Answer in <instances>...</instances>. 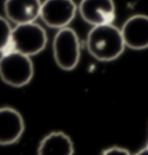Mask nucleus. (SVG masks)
<instances>
[{
    "label": "nucleus",
    "instance_id": "1",
    "mask_svg": "<svg viewBox=\"0 0 148 155\" xmlns=\"http://www.w3.org/2000/svg\"><path fill=\"white\" fill-rule=\"evenodd\" d=\"M122 30L112 23L95 26L87 35V49L98 61H112L125 50Z\"/></svg>",
    "mask_w": 148,
    "mask_h": 155
},
{
    "label": "nucleus",
    "instance_id": "2",
    "mask_svg": "<svg viewBox=\"0 0 148 155\" xmlns=\"http://www.w3.org/2000/svg\"><path fill=\"white\" fill-rule=\"evenodd\" d=\"M34 77V64L31 58L21 52L7 50L0 57V79L2 82L21 88L31 81Z\"/></svg>",
    "mask_w": 148,
    "mask_h": 155
},
{
    "label": "nucleus",
    "instance_id": "3",
    "mask_svg": "<svg viewBox=\"0 0 148 155\" xmlns=\"http://www.w3.org/2000/svg\"><path fill=\"white\" fill-rule=\"evenodd\" d=\"M53 58L63 71H72L77 66L81 56L80 38L74 29L65 27L58 29L52 42Z\"/></svg>",
    "mask_w": 148,
    "mask_h": 155
},
{
    "label": "nucleus",
    "instance_id": "4",
    "mask_svg": "<svg viewBox=\"0 0 148 155\" xmlns=\"http://www.w3.org/2000/svg\"><path fill=\"white\" fill-rule=\"evenodd\" d=\"M46 44L48 35L44 28L36 22H29L15 25L12 31L9 50L32 57L43 51Z\"/></svg>",
    "mask_w": 148,
    "mask_h": 155
},
{
    "label": "nucleus",
    "instance_id": "5",
    "mask_svg": "<svg viewBox=\"0 0 148 155\" xmlns=\"http://www.w3.org/2000/svg\"><path fill=\"white\" fill-rule=\"evenodd\" d=\"M77 6L74 0H44L41 8V19L53 29H61L74 20Z\"/></svg>",
    "mask_w": 148,
    "mask_h": 155
},
{
    "label": "nucleus",
    "instance_id": "6",
    "mask_svg": "<svg viewBox=\"0 0 148 155\" xmlns=\"http://www.w3.org/2000/svg\"><path fill=\"white\" fill-rule=\"evenodd\" d=\"M77 12L84 21L93 27L112 23L116 18L113 0H81Z\"/></svg>",
    "mask_w": 148,
    "mask_h": 155
},
{
    "label": "nucleus",
    "instance_id": "7",
    "mask_svg": "<svg viewBox=\"0 0 148 155\" xmlns=\"http://www.w3.org/2000/svg\"><path fill=\"white\" fill-rule=\"evenodd\" d=\"M122 35L125 45L132 50H145L148 48V16L133 15L124 22Z\"/></svg>",
    "mask_w": 148,
    "mask_h": 155
},
{
    "label": "nucleus",
    "instance_id": "8",
    "mask_svg": "<svg viewBox=\"0 0 148 155\" xmlns=\"http://www.w3.org/2000/svg\"><path fill=\"white\" fill-rule=\"evenodd\" d=\"M25 132V120L18 110L0 108V146H9L19 141Z\"/></svg>",
    "mask_w": 148,
    "mask_h": 155
},
{
    "label": "nucleus",
    "instance_id": "9",
    "mask_svg": "<svg viewBox=\"0 0 148 155\" xmlns=\"http://www.w3.org/2000/svg\"><path fill=\"white\" fill-rule=\"evenodd\" d=\"M41 0H6L4 11L6 18L14 25L35 22L41 16Z\"/></svg>",
    "mask_w": 148,
    "mask_h": 155
},
{
    "label": "nucleus",
    "instance_id": "10",
    "mask_svg": "<svg viewBox=\"0 0 148 155\" xmlns=\"http://www.w3.org/2000/svg\"><path fill=\"white\" fill-rule=\"evenodd\" d=\"M74 146L64 132H51L44 137L37 148V155H73Z\"/></svg>",
    "mask_w": 148,
    "mask_h": 155
},
{
    "label": "nucleus",
    "instance_id": "11",
    "mask_svg": "<svg viewBox=\"0 0 148 155\" xmlns=\"http://www.w3.org/2000/svg\"><path fill=\"white\" fill-rule=\"evenodd\" d=\"M12 31L13 28L9 23V20L4 16H0V53H4L7 50H9Z\"/></svg>",
    "mask_w": 148,
    "mask_h": 155
},
{
    "label": "nucleus",
    "instance_id": "12",
    "mask_svg": "<svg viewBox=\"0 0 148 155\" xmlns=\"http://www.w3.org/2000/svg\"><path fill=\"white\" fill-rule=\"evenodd\" d=\"M102 155H131L127 149L123 148V147H118V146H113L104 150Z\"/></svg>",
    "mask_w": 148,
    "mask_h": 155
},
{
    "label": "nucleus",
    "instance_id": "13",
    "mask_svg": "<svg viewBox=\"0 0 148 155\" xmlns=\"http://www.w3.org/2000/svg\"><path fill=\"white\" fill-rule=\"evenodd\" d=\"M134 155H148V147H146V148L141 149V150H139L136 154Z\"/></svg>",
    "mask_w": 148,
    "mask_h": 155
}]
</instances>
